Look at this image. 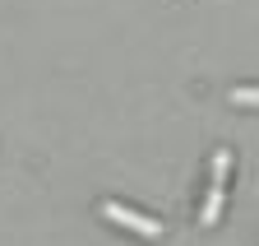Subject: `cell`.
<instances>
[{
	"label": "cell",
	"mask_w": 259,
	"mask_h": 246,
	"mask_svg": "<svg viewBox=\"0 0 259 246\" xmlns=\"http://www.w3.org/2000/svg\"><path fill=\"white\" fill-rule=\"evenodd\" d=\"M227 172H232V153L218 149L213 153V181H208V200H204V214H199V223L213 228L222 219V200H227Z\"/></svg>",
	"instance_id": "6da1fadb"
},
{
	"label": "cell",
	"mask_w": 259,
	"mask_h": 246,
	"mask_svg": "<svg viewBox=\"0 0 259 246\" xmlns=\"http://www.w3.org/2000/svg\"><path fill=\"white\" fill-rule=\"evenodd\" d=\"M97 214L111 219V223H120V228H130V232H139V237H162V223H157V219H144V214L125 209V204H116V200H102V204H97Z\"/></svg>",
	"instance_id": "7a4b0ae2"
},
{
	"label": "cell",
	"mask_w": 259,
	"mask_h": 246,
	"mask_svg": "<svg viewBox=\"0 0 259 246\" xmlns=\"http://www.w3.org/2000/svg\"><path fill=\"white\" fill-rule=\"evenodd\" d=\"M232 102H241V107H259V88H236Z\"/></svg>",
	"instance_id": "3957f363"
}]
</instances>
